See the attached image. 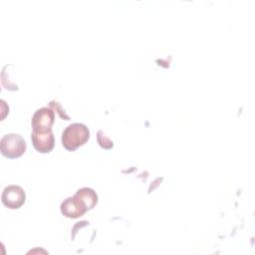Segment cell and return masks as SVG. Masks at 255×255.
<instances>
[{"mask_svg":"<svg viewBox=\"0 0 255 255\" xmlns=\"http://www.w3.org/2000/svg\"><path fill=\"white\" fill-rule=\"evenodd\" d=\"M98 201V196L92 188L83 187L73 197L67 198L61 205L64 215L71 218L82 216L87 210L93 208Z\"/></svg>","mask_w":255,"mask_h":255,"instance_id":"6da1fadb","label":"cell"},{"mask_svg":"<svg viewBox=\"0 0 255 255\" xmlns=\"http://www.w3.org/2000/svg\"><path fill=\"white\" fill-rule=\"evenodd\" d=\"M89 129L85 125L75 123L68 126L63 131L62 142L68 150H75L89 139Z\"/></svg>","mask_w":255,"mask_h":255,"instance_id":"7a4b0ae2","label":"cell"},{"mask_svg":"<svg viewBox=\"0 0 255 255\" xmlns=\"http://www.w3.org/2000/svg\"><path fill=\"white\" fill-rule=\"evenodd\" d=\"M0 149L2 154L6 157H19L25 152L26 142L21 135L16 133H8L1 138Z\"/></svg>","mask_w":255,"mask_h":255,"instance_id":"3957f363","label":"cell"},{"mask_svg":"<svg viewBox=\"0 0 255 255\" xmlns=\"http://www.w3.org/2000/svg\"><path fill=\"white\" fill-rule=\"evenodd\" d=\"M54 112L49 108H42L36 111L32 119L33 131L47 132L51 131L52 125L54 123Z\"/></svg>","mask_w":255,"mask_h":255,"instance_id":"277c9868","label":"cell"},{"mask_svg":"<svg viewBox=\"0 0 255 255\" xmlns=\"http://www.w3.org/2000/svg\"><path fill=\"white\" fill-rule=\"evenodd\" d=\"M1 199L5 206L12 209L19 208L25 202V192L18 185H9L4 188Z\"/></svg>","mask_w":255,"mask_h":255,"instance_id":"5b68a950","label":"cell"},{"mask_svg":"<svg viewBox=\"0 0 255 255\" xmlns=\"http://www.w3.org/2000/svg\"><path fill=\"white\" fill-rule=\"evenodd\" d=\"M32 141L34 147L40 152H49L54 146V135L52 130L47 132H32Z\"/></svg>","mask_w":255,"mask_h":255,"instance_id":"8992f818","label":"cell"}]
</instances>
